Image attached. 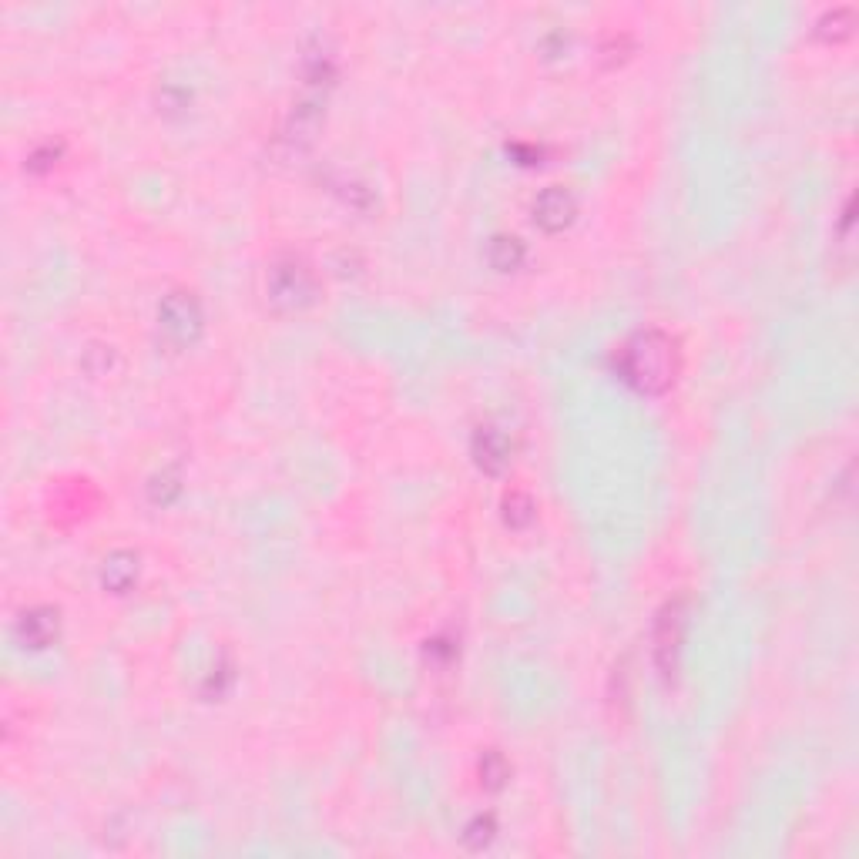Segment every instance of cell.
Here are the masks:
<instances>
[{"label": "cell", "mask_w": 859, "mask_h": 859, "mask_svg": "<svg viewBox=\"0 0 859 859\" xmlns=\"http://www.w3.org/2000/svg\"><path fill=\"white\" fill-rule=\"evenodd\" d=\"M621 380L635 386L638 393H665L675 383L682 356H678V343L662 329H641L618 349L615 356Z\"/></svg>", "instance_id": "obj_1"}, {"label": "cell", "mask_w": 859, "mask_h": 859, "mask_svg": "<svg viewBox=\"0 0 859 859\" xmlns=\"http://www.w3.org/2000/svg\"><path fill=\"white\" fill-rule=\"evenodd\" d=\"M685 615H688L685 598L668 601L665 608L658 611L651 641H655V665L665 678H672L678 668V655H682V641H685V621H688Z\"/></svg>", "instance_id": "obj_2"}, {"label": "cell", "mask_w": 859, "mask_h": 859, "mask_svg": "<svg viewBox=\"0 0 859 859\" xmlns=\"http://www.w3.org/2000/svg\"><path fill=\"white\" fill-rule=\"evenodd\" d=\"M316 296L313 272L302 266L299 259H282L269 272V299L279 309H302Z\"/></svg>", "instance_id": "obj_3"}, {"label": "cell", "mask_w": 859, "mask_h": 859, "mask_svg": "<svg viewBox=\"0 0 859 859\" xmlns=\"http://www.w3.org/2000/svg\"><path fill=\"white\" fill-rule=\"evenodd\" d=\"M158 323H162L165 336L172 339V343L178 346H188L195 343L198 333H202V306H198V299L192 296V292H168V296L162 299V306H158Z\"/></svg>", "instance_id": "obj_4"}, {"label": "cell", "mask_w": 859, "mask_h": 859, "mask_svg": "<svg viewBox=\"0 0 859 859\" xmlns=\"http://www.w3.org/2000/svg\"><path fill=\"white\" fill-rule=\"evenodd\" d=\"M470 453H474V464L490 477H500L511 464V437L500 427H480L470 440Z\"/></svg>", "instance_id": "obj_5"}, {"label": "cell", "mask_w": 859, "mask_h": 859, "mask_svg": "<svg viewBox=\"0 0 859 859\" xmlns=\"http://www.w3.org/2000/svg\"><path fill=\"white\" fill-rule=\"evenodd\" d=\"M531 212H534V222L541 225L544 232H564L574 222V215H578V202H574V195L568 188L551 185L534 198Z\"/></svg>", "instance_id": "obj_6"}, {"label": "cell", "mask_w": 859, "mask_h": 859, "mask_svg": "<svg viewBox=\"0 0 859 859\" xmlns=\"http://www.w3.org/2000/svg\"><path fill=\"white\" fill-rule=\"evenodd\" d=\"M21 638L31 648H47L58 638V611L54 608H34L21 618Z\"/></svg>", "instance_id": "obj_7"}, {"label": "cell", "mask_w": 859, "mask_h": 859, "mask_svg": "<svg viewBox=\"0 0 859 859\" xmlns=\"http://www.w3.org/2000/svg\"><path fill=\"white\" fill-rule=\"evenodd\" d=\"M135 578H138V558H135V554H131V551L108 554L105 568H101V581H105L108 591L125 594L131 584H135Z\"/></svg>", "instance_id": "obj_8"}, {"label": "cell", "mask_w": 859, "mask_h": 859, "mask_svg": "<svg viewBox=\"0 0 859 859\" xmlns=\"http://www.w3.org/2000/svg\"><path fill=\"white\" fill-rule=\"evenodd\" d=\"M527 259V249L517 235H494L487 245V262L494 266L497 272H514L521 269Z\"/></svg>", "instance_id": "obj_9"}, {"label": "cell", "mask_w": 859, "mask_h": 859, "mask_svg": "<svg viewBox=\"0 0 859 859\" xmlns=\"http://www.w3.org/2000/svg\"><path fill=\"white\" fill-rule=\"evenodd\" d=\"M507 779H511V762L494 749L484 752V759H480V782H484V789H490V792L504 789Z\"/></svg>", "instance_id": "obj_10"}, {"label": "cell", "mask_w": 859, "mask_h": 859, "mask_svg": "<svg viewBox=\"0 0 859 859\" xmlns=\"http://www.w3.org/2000/svg\"><path fill=\"white\" fill-rule=\"evenodd\" d=\"M534 500L524 494V490H511V494L504 497V521L507 527H514V531H521V527H527L534 521Z\"/></svg>", "instance_id": "obj_11"}, {"label": "cell", "mask_w": 859, "mask_h": 859, "mask_svg": "<svg viewBox=\"0 0 859 859\" xmlns=\"http://www.w3.org/2000/svg\"><path fill=\"white\" fill-rule=\"evenodd\" d=\"M178 494H182V484H178V470H162V474L151 477V484H148V500H151V504L168 507Z\"/></svg>", "instance_id": "obj_12"}, {"label": "cell", "mask_w": 859, "mask_h": 859, "mask_svg": "<svg viewBox=\"0 0 859 859\" xmlns=\"http://www.w3.org/2000/svg\"><path fill=\"white\" fill-rule=\"evenodd\" d=\"M819 34H823L826 41H843V37L853 34V7H836L833 14H826L823 21H819Z\"/></svg>", "instance_id": "obj_13"}, {"label": "cell", "mask_w": 859, "mask_h": 859, "mask_svg": "<svg viewBox=\"0 0 859 859\" xmlns=\"http://www.w3.org/2000/svg\"><path fill=\"white\" fill-rule=\"evenodd\" d=\"M494 836H497V823H494V816H474L467 823V829H464V843L470 846V849H484V846H490L494 843Z\"/></svg>", "instance_id": "obj_14"}]
</instances>
